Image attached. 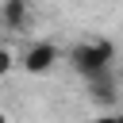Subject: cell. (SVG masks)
I'll use <instances>...</instances> for the list:
<instances>
[{
  "mask_svg": "<svg viewBox=\"0 0 123 123\" xmlns=\"http://www.w3.org/2000/svg\"><path fill=\"white\" fill-rule=\"evenodd\" d=\"M0 123H8V115H4V111H0Z\"/></svg>",
  "mask_w": 123,
  "mask_h": 123,
  "instance_id": "obj_7",
  "label": "cell"
},
{
  "mask_svg": "<svg viewBox=\"0 0 123 123\" xmlns=\"http://www.w3.org/2000/svg\"><path fill=\"white\" fill-rule=\"evenodd\" d=\"M58 58H62V50L54 46V42H31L27 50H23V58H19V65L27 69V73H50L54 65H58Z\"/></svg>",
  "mask_w": 123,
  "mask_h": 123,
  "instance_id": "obj_2",
  "label": "cell"
},
{
  "mask_svg": "<svg viewBox=\"0 0 123 123\" xmlns=\"http://www.w3.org/2000/svg\"><path fill=\"white\" fill-rule=\"evenodd\" d=\"M12 65H15V54H12L8 46H0V77H4V73H8Z\"/></svg>",
  "mask_w": 123,
  "mask_h": 123,
  "instance_id": "obj_5",
  "label": "cell"
},
{
  "mask_svg": "<svg viewBox=\"0 0 123 123\" xmlns=\"http://www.w3.org/2000/svg\"><path fill=\"white\" fill-rule=\"evenodd\" d=\"M0 23L4 31H23L31 23V0H0Z\"/></svg>",
  "mask_w": 123,
  "mask_h": 123,
  "instance_id": "obj_4",
  "label": "cell"
},
{
  "mask_svg": "<svg viewBox=\"0 0 123 123\" xmlns=\"http://www.w3.org/2000/svg\"><path fill=\"white\" fill-rule=\"evenodd\" d=\"M88 100L115 111V100H119V77H115V69H104V73L88 77Z\"/></svg>",
  "mask_w": 123,
  "mask_h": 123,
  "instance_id": "obj_3",
  "label": "cell"
},
{
  "mask_svg": "<svg viewBox=\"0 0 123 123\" xmlns=\"http://www.w3.org/2000/svg\"><path fill=\"white\" fill-rule=\"evenodd\" d=\"M65 62L73 65V73H81V77L88 81V77H96V73H104V69H115V65H111V62H115V42H111V38L77 42V46H69Z\"/></svg>",
  "mask_w": 123,
  "mask_h": 123,
  "instance_id": "obj_1",
  "label": "cell"
},
{
  "mask_svg": "<svg viewBox=\"0 0 123 123\" xmlns=\"http://www.w3.org/2000/svg\"><path fill=\"white\" fill-rule=\"evenodd\" d=\"M92 123H119V115H115V111H104V115H96Z\"/></svg>",
  "mask_w": 123,
  "mask_h": 123,
  "instance_id": "obj_6",
  "label": "cell"
},
{
  "mask_svg": "<svg viewBox=\"0 0 123 123\" xmlns=\"http://www.w3.org/2000/svg\"><path fill=\"white\" fill-rule=\"evenodd\" d=\"M0 31H4V23H0Z\"/></svg>",
  "mask_w": 123,
  "mask_h": 123,
  "instance_id": "obj_8",
  "label": "cell"
}]
</instances>
